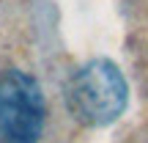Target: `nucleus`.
<instances>
[{
    "instance_id": "f257e3e1",
    "label": "nucleus",
    "mask_w": 148,
    "mask_h": 143,
    "mask_svg": "<svg viewBox=\"0 0 148 143\" xmlns=\"http://www.w3.org/2000/svg\"><path fill=\"white\" fill-rule=\"evenodd\" d=\"M66 102L85 124H110L126 105V83L110 61H90L71 77Z\"/></svg>"
},
{
    "instance_id": "f03ea898",
    "label": "nucleus",
    "mask_w": 148,
    "mask_h": 143,
    "mask_svg": "<svg viewBox=\"0 0 148 143\" xmlns=\"http://www.w3.org/2000/svg\"><path fill=\"white\" fill-rule=\"evenodd\" d=\"M44 94L30 74H0V143H38L44 132Z\"/></svg>"
}]
</instances>
